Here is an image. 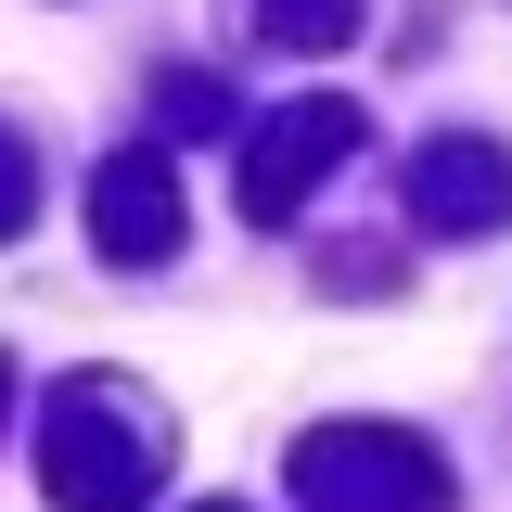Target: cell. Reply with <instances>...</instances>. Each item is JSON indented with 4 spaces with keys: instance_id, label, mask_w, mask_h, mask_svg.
<instances>
[{
    "instance_id": "1",
    "label": "cell",
    "mask_w": 512,
    "mask_h": 512,
    "mask_svg": "<svg viewBox=\"0 0 512 512\" xmlns=\"http://www.w3.org/2000/svg\"><path fill=\"white\" fill-rule=\"evenodd\" d=\"M167 487V423H154V397L116 372H77L52 384V410H39V500L52 512H141Z\"/></svg>"
},
{
    "instance_id": "2",
    "label": "cell",
    "mask_w": 512,
    "mask_h": 512,
    "mask_svg": "<svg viewBox=\"0 0 512 512\" xmlns=\"http://www.w3.org/2000/svg\"><path fill=\"white\" fill-rule=\"evenodd\" d=\"M295 500L308 512H448V474L397 423H320L295 448Z\"/></svg>"
},
{
    "instance_id": "3",
    "label": "cell",
    "mask_w": 512,
    "mask_h": 512,
    "mask_svg": "<svg viewBox=\"0 0 512 512\" xmlns=\"http://www.w3.org/2000/svg\"><path fill=\"white\" fill-rule=\"evenodd\" d=\"M359 128H372V116H359L346 90H308V103H282V116L244 141V218H256V231H282V218H295V205L333 180V154H359Z\"/></svg>"
},
{
    "instance_id": "4",
    "label": "cell",
    "mask_w": 512,
    "mask_h": 512,
    "mask_svg": "<svg viewBox=\"0 0 512 512\" xmlns=\"http://www.w3.org/2000/svg\"><path fill=\"white\" fill-rule=\"evenodd\" d=\"M90 244L128 256V269H154V256H180V167L154 154V141H128L90 167Z\"/></svg>"
},
{
    "instance_id": "5",
    "label": "cell",
    "mask_w": 512,
    "mask_h": 512,
    "mask_svg": "<svg viewBox=\"0 0 512 512\" xmlns=\"http://www.w3.org/2000/svg\"><path fill=\"white\" fill-rule=\"evenodd\" d=\"M512 218V154L500 141H474V128H448L410 154V231H500Z\"/></svg>"
},
{
    "instance_id": "6",
    "label": "cell",
    "mask_w": 512,
    "mask_h": 512,
    "mask_svg": "<svg viewBox=\"0 0 512 512\" xmlns=\"http://www.w3.org/2000/svg\"><path fill=\"white\" fill-rule=\"evenodd\" d=\"M256 39L269 52H333V39H359V0H256Z\"/></svg>"
},
{
    "instance_id": "7",
    "label": "cell",
    "mask_w": 512,
    "mask_h": 512,
    "mask_svg": "<svg viewBox=\"0 0 512 512\" xmlns=\"http://www.w3.org/2000/svg\"><path fill=\"white\" fill-rule=\"evenodd\" d=\"M167 116L180 128H231V90H218V77H167Z\"/></svg>"
},
{
    "instance_id": "8",
    "label": "cell",
    "mask_w": 512,
    "mask_h": 512,
    "mask_svg": "<svg viewBox=\"0 0 512 512\" xmlns=\"http://www.w3.org/2000/svg\"><path fill=\"white\" fill-rule=\"evenodd\" d=\"M39 218V180H26V141H0V231Z\"/></svg>"
},
{
    "instance_id": "9",
    "label": "cell",
    "mask_w": 512,
    "mask_h": 512,
    "mask_svg": "<svg viewBox=\"0 0 512 512\" xmlns=\"http://www.w3.org/2000/svg\"><path fill=\"white\" fill-rule=\"evenodd\" d=\"M0 423H13V359H0Z\"/></svg>"
},
{
    "instance_id": "10",
    "label": "cell",
    "mask_w": 512,
    "mask_h": 512,
    "mask_svg": "<svg viewBox=\"0 0 512 512\" xmlns=\"http://www.w3.org/2000/svg\"><path fill=\"white\" fill-rule=\"evenodd\" d=\"M205 512H244V500H205Z\"/></svg>"
}]
</instances>
